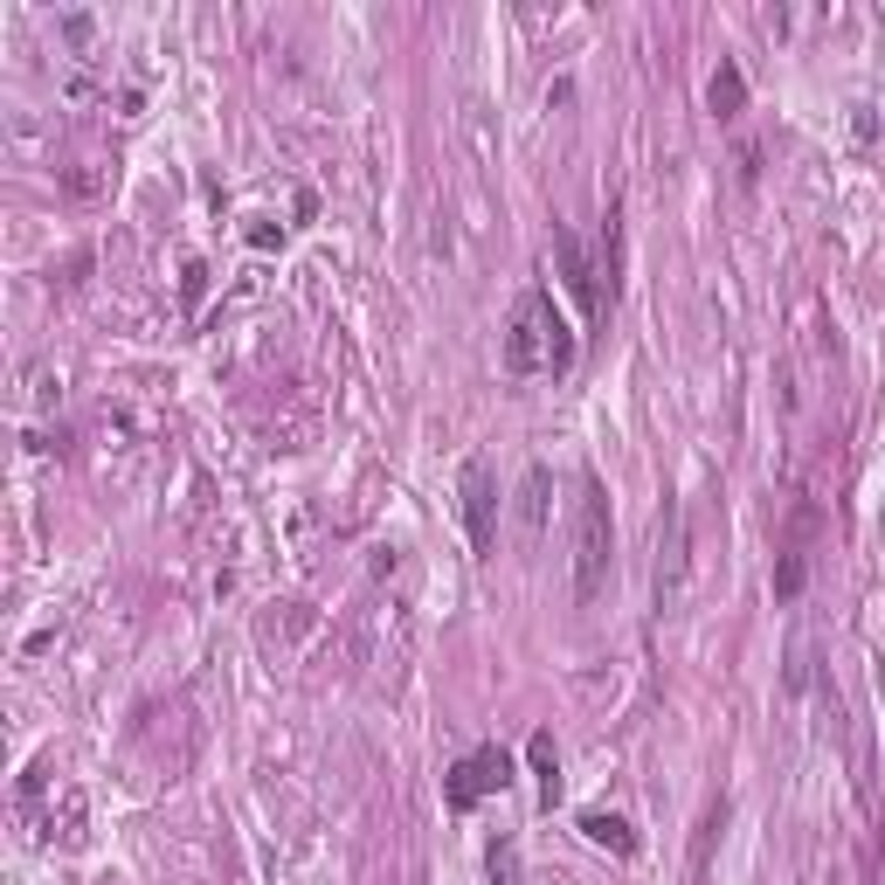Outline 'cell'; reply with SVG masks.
Here are the masks:
<instances>
[{
	"instance_id": "obj_1",
	"label": "cell",
	"mask_w": 885,
	"mask_h": 885,
	"mask_svg": "<svg viewBox=\"0 0 885 885\" xmlns=\"http://www.w3.org/2000/svg\"><path fill=\"white\" fill-rule=\"evenodd\" d=\"M575 367V332L554 311V298L540 291H519L505 311V374L512 381H533V374H567Z\"/></svg>"
},
{
	"instance_id": "obj_2",
	"label": "cell",
	"mask_w": 885,
	"mask_h": 885,
	"mask_svg": "<svg viewBox=\"0 0 885 885\" xmlns=\"http://www.w3.org/2000/svg\"><path fill=\"white\" fill-rule=\"evenodd\" d=\"M609 546H616L609 491L595 471H582V491H575V603H595V588L609 575Z\"/></svg>"
},
{
	"instance_id": "obj_3",
	"label": "cell",
	"mask_w": 885,
	"mask_h": 885,
	"mask_svg": "<svg viewBox=\"0 0 885 885\" xmlns=\"http://www.w3.org/2000/svg\"><path fill=\"white\" fill-rule=\"evenodd\" d=\"M650 588H658V616L685 609V595H692V519L679 499H664V512H658V575H650Z\"/></svg>"
},
{
	"instance_id": "obj_4",
	"label": "cell",
	"mask_w": 885,
	"mask_h": 885,
	"mask_svg": "<svg viewBox=\"0 0 885 885\" xmlns=\"http://www.w3.org/2000/svg\"><path fill=\"white\" fill-rule=\"evenodd\" d=\"M505 782H512V754L505 747H478V754H463V761L442 775V802L463 817V810H478L484 796H505Z\"/></svg>"
},
{
	"instance_id": "obj_5",
	"label": "cell",
	"mask_w": 885,
	"mask_h": 885,
	"mask_svg": "<svg viewBox=\"0 0 885 885\" xmlns=\"http://www.w3.org/2000/svg\"><path fill=\"white\" fill-rule=\"evenodd\" d=\"M457 491H463V533H471V554H491V546H499V484H491V463L463 457Z\"/></svg>"
},
{
	"instance_id": "obj_6",
	"label": "cell",
	"mask_w": 885,
	"mask_h": 885,
	"mask_svg": "<svg viewBox=\"0 0 885 885\" xmlns=\"http://www.w3.org/2000/svg\"><path fill=\"white\" fill-rule=\"evenodd\" d=\"M554 264H561V284L575 291V305L588 311V319H603V311H609V291H603V270H595V256L582 249L575 228H554Z\"/></svg>"
},
{
	"instance_id": "obj_7",
	"label": "cell",
	"mask_w": 885,
	"mask_h": 885,
	"mask_svg": "<svg viewBox=\"0 0 885 885\" xmlns=\"http://www.w3.org/2000/svg\"><path fill=\"white\" fill-rule=\"evenodd\" d=\"M706 104H713L719 118H740V111H747V76H740V63H734V56H719L713 84H706Z\"/></svg>"
},
{
	"instance_id": "obj_8",
	"label": "cell",
	"mask_w": 885,
	"mask_h": 885,
	"mask_svg": "<svg viewBox=\"0 0 885 885\" xmlns=\"http://www.w3.org/2000/svg\"><path fill=\"white\" fill-rule=\"evenodd\" d=\"M519 533L526 540L546 533V463H533V471L519 478Z\"/></svg>"
},
{
	"instance_id": "obj_9",
	"label": "cell",
	"mask_w": 885,
	"mask_h": 885,
	"mask_svg": "<svg viewBox=\"0 0 885 885\" xmlns=\"http://www.w3.org/2000/svg\"><path fill=\"white\" fill-rule=\"evenodd\" d=\"M582 838H588V844H603V851H616V857H630V851H637V830L622 823V817H609V810H582Z\"/></svg>"
},
{
	"instance_id": "obj_10",
	"label": "cell",
	"mask_w": 885,
	"mask_h": 885,
	"mask_svg": "<svg viewBox=\"0 0 885 885\" xmlns=\"http://www.w3.org/2000/svg\"><path fill=\"white\" fill-rule=\"evenodd\" d=\"M526 761H533V775H540V796L554 802V796H561V747H554V734H546V726L526 740Z\"/></svg>"
},
{
	"instance_id": "obj_11",
	"label": "cell",
	"mask_w": 885,
	"mask_h": 885,
	"mask_svg": "<svg viewBox=\"0 0 885 885\" xmlns=\"http://www.w3.org/2000/svg\"><path fill=\"white\" fill-rule=\"evenodd\" d=\"M802 582H810V561H802V546H782V561H775V603H796Z\"/></svg>"
},
{
	"instance_id": "obj_12",
	"label": "cell",
	"mask_w": 885,
	"mask_h": 885,
	"mask_svg": "<svg viewBox=\"0 0 885 885\" xmlns=\"http://www.w3.org/2000/svg\"><path fill=\"white\" fill-rule=\"evenodd\" d=\"M603 277H609V305L622 291V215L609 207V222H603Z\"/></svg>"
},
{
	"instance_id": "obj_13",
	"label": "cell",
	"mask_w": 885,
	"mask_h": 885,
	"mask_svg": "<svg viewBox=\"0 0 885 885\" xmlns=\"http://www.w3.org/2000/svg\"><path fill=\"white\" fill-rule=\"evenodd\" d=\"M491 885H526V872H519V844H512V838L491 844Z\"/></svg>"
},
{
	"instance_id": "obj_14",
	"label": "cell",
	"mask_w": 885,
	"mask_h": 885,
	"mask_svg": "<svg viewBox=\"0 0 885 885\" xmlns=\"http://www.w3.org/2000/svg\"><path fill=\"white\" fill-rule=\"evenodd\" d=\"M63 194H76V201L104 194V167H90V160H84V167H70V173H63Z\"/></svg>"
},
{
	"instance_id": "obj_15",
	"label": "cell",
	"mask_w": 885,
	"mask_h": 885,
	"mask_svg": "<svg viewBox=\"0 0 885 885\" xmlns=\"http://www.w3.org/2000/svg\"><path fill=\"white\" fill-rule=\"evenodd\" d=\"M201 291H207V264H188V270H180V298L201 305Z\"/></svg>"
}]
</instances>
